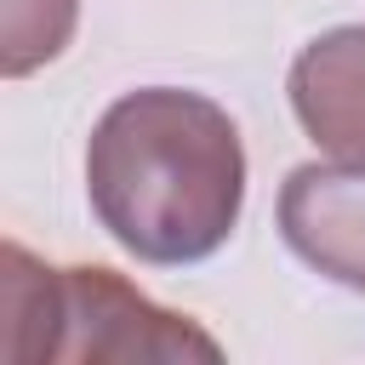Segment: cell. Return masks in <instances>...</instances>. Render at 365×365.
<instances>
[{"instance_id":"6da1fadb","label":"cell","mask_w":365,"mask_h":365,"mask_svg":"<svg viewBox=\"0 0 365 365\" xmlns=\"http://www.w3.org/2000/svg\"><path fill=\"white\" fill-rule=\"evenodd\" d=\"M97 222L143 262H200L240 217L245 154L234 120L171 86L120 97L86 154Z\"/></svg>"},{"instance_id":"7a4b0ae2","label":"cell","mask_w":365,"mask_h":365,"mask_svg":"<svg viewBox=\"0 0 365 365\" xmlns=\"http://www.w3.org/2000/svg\"><path fill=\"white\" fill-rule=\"evenodd\" d=\"M46 359H217V342L137 297L114 268H63Z\"/></svg>"},{"instance_id":"3957f363","label":"cell","mask_w":365,"mask_h":365,"mask_svg":"<svg viewBox=\"0 0 365 365\" xmlns=\"http://www.w3.org/2000/svg\"><path fill=\"white\" fill-rule=\"evenodd\" d=\"M279 228L308 268L365 291V165H297L279 194Z\"/></svg>"},{"instance_id":"277c9868","label":"cell","mask_w":365,"mask_h":365,"mask_svg":"<svg viewBox=\"0 0 365 365\" xmlns=\"http://www.w3.org/2000/svg\"><path fill=\"white\" fill-rule=\"evenodd\" d=\"M291 108L319 148L365 165V29H331L291 63Z\"/></svg>"},{"instance_id":"5b68a950","label":"cell","mask_w":365,"mask_h":365,"mask_svg":"<svg viewBox=\"0 0 365 365\" xmlns=\"http://www.w3.org/2000/svg\"><path fill=\"white\" fill-rule=\"evenodd\" d=\"M74 29V0H0V68L29 74L57 57Z\"/></svg>"}]
</instances>
